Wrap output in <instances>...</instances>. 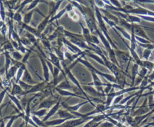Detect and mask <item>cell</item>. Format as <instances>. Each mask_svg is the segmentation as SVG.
I'll list each match as a JSON object with an SVG mask.
<instances>
[{"label": "cell", "instance_id": "obj_46", "mask_svg": "<svg viewBox=\"0 0 154 127\" xmlns=\"http://www.w3.org/2000/svg\"><path fill=\"white\" fill-rule=\"evenodd\" d=\"M13 19L15 21H16L18 22L19 23V24H20L21 22V21H22V16H21V15L20 14V13L16 12V13L14 14Z\"/></svg>", "mask_w": 154, "mask_h": 127}, {"label": "cell", "instance_id": "obj_47", "mask_svg": "<svg viewBox=\"0 0 154 127\" xmlns=\"http://www.w3.org/2000/svg\"><path fill=\"white\" fill-rule=\"evenodd\" d=\"M90 43H94L95 45H99V43H100V42H99V39H98V37H97L96 36H93V35H92V36H91Z\"/></svg>", "mask_w": 154, "mask_h": 127}, {"label": "cell", "instance_id": "obj_31", "mask_svg": "<svg viewBox=\"0 0 154 127\" xmlns=\"http://www.w3.org/2000/svg\"><path fill=\"white\" fill-rule=\"evenodd\" d=\"M18 83L19 84V86H21V88H22V89L23 90H25V91L27 92L29 90H30L33 88L32 85L28 84L24 82L23 81H22V80H19Z\"/></svg>", "mask_w": 154, "mask_h": 127}, {"label": "cell", "instance_id": "obj_40", "mask_svg": "<svg viewBox=\"0 0 154 127\" xmlns=\"http://www.w3.org/2000/svg\"><path fill=\"white\" fill-rule=\"evenodd\" d=\"M95 3L97 7L103 9L105 7V3L103 0H95Z\"/></svg>", "mask_w": 154, "mask_h": 127}, {"label": "cell", "instance_id": "obj_17", "mask_svg": "<svg viewBox=\"0 0 154 127\" xmlns=\"http://www.w3.org/2000/svg\"><path fill=\"white\" fill-rule=\"evenodd\" d=\"M46 82H44L42 83L38 84L35 86H33V88L29 90L27 92H25V94H28V93H31V92H39V91H41L42 90H43L45 88V84H46Z\"/></svg>", "mask_w": 154, "mask_h": 127}, {"label": "cell", "instance_id": "obj_22", "mask_svg": "<svg viewBox=\"0 0 154 127\" xmlns=\"http://www.w3.org/2000/svg\"><path fill=\"white\" fill-rule=\"evenodd\" d=\"M13 89L11 92V95H23L24 91L21 88V86L18 85L17 84H13Z\"/></svg>", "mask_w": 154, "mask_h": 127}, {"label": "cell", "instance_id": "obj_12", "mask_svg": "<svg viewBox=\"0 0 154 127\" xmlns=\"http://www.w3.org/2000/svg\"><path fill=\"white\" fill-rule=\"evenodd\" d=\"M58 114L59 115V116L61 119H76L78 117L75 116V115L70 113L69 112L67 111H65V110H60L58 112Z\"/></svg>", "mask_w": 154, "mask_h": 127}, {"label": "cell", "instance_id": "obj_42", "mask_svg": "<svg viewBox=\"0 0 154 127\" xmlns=\"http://www.w3.org/2000/svg\"><path fill=\"white\" fill-rule=\"evenodd\" d=\"M18 0H9V1H7L9 10H12L13 9L15 5H16V3L18 2Z\"/></svg>", "mask_w": 154, "mask_h": 127}, {"label": "cell", "instance_id": "obj_3", "mask_svg": "<svg viewBox=\"0 0 154 127\" xmlns=\"http://www.w3.org/2000/svg\"><path fill=\"white\" fill-rule=\"evenodd\" d=\"M140 89L139 86H134V87H131L130 88H128V89H122L121 90H119L118 92H110L109 94L106 95L107 96V101H105V105L107 107H110L111 104V103L113 101V100L115 99V98L119 95H123L125 93H127V92H131V91H133V90H139Z\"/></svg>", "mask_w": 154, "mask_h": 127}, {"label": "cell", "instance_id": "obj_52", "mask_svg": "<svg viewBox=\"0 0 154 127\" xmlns=\"http://www.w3.org/2000/svg\"><path fill=\"white\" fill-rule=\"evenodd\" d=\"M7 90V89H5L4 90H3L1 93H0V105H1V104L2 102V101H3V99L4 98V96L5 95V93H6V92Z\"/></svg>", "mask_w": 154, "mask_h": 127}, {"label": "cell", "instance_id": "obj_1", "mask_svg": "<svg viewBox=\"0 0 154 127\" xmlns=\"http://www.w3.org/2000/svg\"><path fill=\"white\" fill-rule=\"evenodd\" d=\"M95 14H96L97 21H98V22L99 24V26L101 28L102 33L104 34V35L105 36L107 39L108 40V42H110L112 48L113 49H117V47L116 46L115 43L113 42V40L111 39V37L110 36L109 33H108L107 28L105 24V22H104V21L103 19V18H102V15H101V13L100 12V10H99L98 7H95Z\"/></svg>", "mask_w": 154, "mask_h": 127}, {"label": "cell", "instance_id": "obj_45", "mask_svg": "<svg viewBox=\"0 0 154 127\" xmlns=\"http://www.w3.org/2000/svg\"><path fill=\"white\" fill-rule=\"evenodd\" d=\"M47 110V109H42V110H39V111L33 112V113L34 114L36 115V116H43V115L46 114Z\"/></svg>", "mask_w": 154, "mask_h": 127}, {"label": "cell", "instance_id": "obj_54", "mask_svg": "<svg viewBox=\"0 0 154 127\" xmlns=\"http://www.w3.org/2000/svg\"><path fill=\"white\" fill-rule=\"evenodd\" d=\"M149 126H152L154 127V122H151V123H149V124H148L147 125H146V126H144V127H148Z\"/></svg>", "mask_w": 154, "mask_h": 127}, {"label": "cell", "instance_id": "obj_41", "mask_svg": "<svg viewBox=\"0 0 154 127\" xmlns=\"http://www.w3.org/2000/svg\"><path fill=\"white\" fill-rule=\"evenodd\" d=\"M12 56H13V58L14 59H15L16 61H19V60H21L22 58V55L19 53H18V52H17V51L12 52Z\"/></svg>", "mask_w": 154, "mask_h": 127}, {"label": "cell", "instance_id": "obj_36", "mask_svg": "<svg viewBox=\"0 0 154 127\" xmlns=\"http://www.w3.org/2000/svg\"><path fill=\"white\" fill-rule=\"evenodd\" d=\"M57 88L63 89V90H65V89H69L71 88V86H70L69 83H68L67 80H66L65 82H63L62 83H61Z\"/></svg>", "mask_w": 154, "mask_h": 127}, {"label": "cell", "instance_id": "obj_37", "mask_svg": "<svg viewBox=\"0 0 154 127\" xmlns=\"http://www.w3.org/2000/svg\"><path fill=\"white\" fill-rule=\"evenodd\" d=\"M32 119L33 120L34 122H35L36 124L39 125V126H43V127H46L47 126L46 124H44V122H43V121L40 120L39 119V118H37L36 116H35V115L32 116Z\"/></svg>", "mask_w": 154, "mask_h": 127}, {"label": "cell", "instance_id": "obj_11", "mask_svg": "<svg viewBox=\"0 0 154 127\" xmlns=\"http://www.w3.org/2000/svg\"><path fill=\"white\" fill-rule=\"evenodd\" d=\"M60 100H59V101L57 102V103L56 104H55L53 108H51V110L49 112V113L47 114V115L46 116H45V118L43 119V122H45V121H46L47 120H48L51 116H53V115L58 111V110L60 107Z\"/></svg>", "mask_w": 154, "mask_h": 127}, {"label": "cell", "instance_id": "obj_21", "mask_svg": "<svg viewBox=\"0 0 154 127\" xmlns=\"http://www.w3.org/2000/svg\"><path fill=\"white\" fill-rule=\"evenodd\" d=\"M25 69L26 68L23 63H22V65L18 68V71H17V72H16V83H18L20 79L22 78V76H23V74L25 72Z\"/></svg>", "mask_w": 154, "mask_h": 127}, {"label": "cell", "instance_id": "obj_26", "mask_svg": "<svg viewBox=\"0 0 154 127\" xmlns=\"http://www.w3.org/2000/svg\"><path fill=\"white\" fill-rule=\"evenodd\" d=\"M143 65L148 71H152L154 69V63L149 60H143Z\"/></svg>", "mask_w": 154, "mask_h": 127}, {"label": "cell", "instance_id": "obj_30", "mask_svg": "<svg viewBox=\"0 0 154 127\" xmlns=\"http://www.w3.org/2000/svg\"><path fill=\"white\" fill-rule=\"evenodd\" d=\"M9 98L11 99V100L13 101V102L15 104V105L17 106V107H18L20 110L21 112H23V110H22V106H21V104H20V102L18 100V98H17L16 97H15L14 95H9V94H7Z\"/></svg>", "mask_w": 154, "mask_h": 127}, {"label": "cell", "instance_id": "obj_44", "mask_svg": "<svg viewBox=\"0 0 154 127\" xmlns=\"http://www.w3.org/2000/svg\"><path fill=\"white\" fill-rule=\"evenodd\" d=\"M139 18L143 19L144 20L149 22H154V17L150 16H143V15H139Z\"/></svg>", "mask_w": 154, "mask_h": 127}, {"label": "cell", "instance_id": "obj_13", "mask_svg": "<svg viewBox=\"0 0 154 127\" xmlns=\"http://www.w3.org/2000/svg\"><path fill=\"white\" fill-rule=\"evenodd\" d=\"M41 57V60L42 63V66H43V73H44V77L45 78V82H48L49 80V68L48 65L46 63V61H45L42 57Z\"/></svg>", "mask_w": 154, "mask_h": 127}, {"label": "cell", "instance_id": "obj_5", "mask_svg": "<svg viewBox=\"0 0 154 127\" xmlns=\"http://www.w3.org/2000/svg\"><path fill=\"white\" fill-rule=\"evenodd\" d=\"M147 101V98H146V100L144 101L143 104H142V106L134 112V114L133 115V116H141V115H144L150 112L151 110L149 108V106H148Z\"/></svg>", "mask_w": 154, "mask_h": 127}, {"label": "cell", "instance_id": "obj_16", "mask_svg": "<svg viewBox=\"0 0 154 127\" xmlns=\"http://www.w3.org/2000/svg\"><path fill=\"white\" fill-rule=\"evenodd\" d=\"M24 82L28 84H30V85H32V84H35V82H34L32 78H31V77L30 76V73L28 72V71H27V69H25V72L24 73V75H23V77H22V80Z\"/></svg>", "mask_w": 154, "mask_h": 127}, {"label": "cell", "instance_id": "obj_33", "mask_svg": "<svg viewBox=\"0 0 154 127\" xmlns=\"http://www.w3.org/2000/svg\"><path fill=\"white\" fill-rule=\"evenodd\" d=\"M147 100H148V106H149V108H150L151 110H154V98H153V95H148L147 98Z\"/></svg>", "mask_w": 154, "mask_h": 127}, {"label": "cell", "instance_id": "obj_18", "mask_svg": "<svg viewBox=\"0 0 154 127\" xmlns=\"http://www.w3.org/2000/svg\"><path fill=\"white\" fill-rule=\"evenodd\" d=\"M79 24H80V25H81V27L82 28L83 36H84V37L85 40H86L87 43L90 42L91 36H92V34H90V30L89 29V28H87L84 27L83 26V25L82 24V23L80 22V23H79Z\"/></svg>", "mask_w": 154, "mask_h": 127}, {"label": "cell", "instance_id": "obj_38", "mask_svg": "<svg viewBox=\"0 0 154 127\" xmlns=\"http://www.w3.org/2000/svg\"><path fill=\"white\" fill-rule=\"evenodd\" d=\"M127 120L128 123L133 127H139V125L137 124V123L135 122V121L134 120V119H133L131 116H127Z\"/></svg>", "mask_w": 154, "mask_h": 127}, {"label": "cell", "instance_id": "obj_10", "mask_svg": "<svg viewBox=\"0 0 154 127\" xmlns=\"http://www.w3.org/2000/svg\"><path fill=\"white\" fill-rule=\"evenodd\" d=\"M49 55H50V58H51V62H52L53 64L55 66V67L58 68L60 69V70L61 71V72L63 73V76L65 77L64 72H63V71L62 70V69L61 68V66L60 64V59H59V57L57 56H56L52 51L50 52Z\"/></svg>", "mask_w": 154, "mask_h": 127}, {"label": "cell", "instance_id": "obj_29", "mask_svg": "<svg viewBox=\"0 0 154 127\" xmlns=\"http://www.w3.org/2000/svg\"><path fill=\"white\" fill-rule=\"evenodd\" d=\"M66 11H67L66 8H65L64 9L61 10L60 11H59V12L57 14V15H55V16H53L52 18H51L49 19V23L52 22H53V21H55V20H57V19H60V18H61V17L63 15H64V13L66 12Z\"/></svg>", "mask_w": 154, "mask_h": 127}, {"label": "cell", "instance_id": "obj_2", "mask_svg": "<svg viewBox=\"0 0 154 127\" xmlns=\"http://www.w3.org/2000/svg\"><path fill=\"white\" fill-rule=\"evenodd\" d=\"M81 57L82 56L80 57V58L78 59V61L80 63H83V64L85 67H87L91 72H93L96 73V74L99 75V76H101L102 77H103L104 78L107 79L108 81V82H110V83H113L115 84L117 83V80H116V77H115V76H113V75L108 74H105V73H103V72H101L99 71L98 70H97L96 68H95L92 65H91L89 61H87V60H85L81 59Z\"/></svg>", "mask_w": 154, "mask_h": 127}, {"label": "cell", "instance_id": "obj_39", "mask_svg": "<svg viewBox=\"0 0 154 127\" xmlns=\"http://www.w3.org/2000/svg\"><path fill=\"white\" fill-rule=\"evenodd\" d=\"M147 71H148V70L146 68H145V67H141L140 71L138 74L139 77H140L141 78H144L146 76Z\"/></svg>", "mask_w": 154, "mask_h": 127}, {"label": "cell", "instance_id": "obj_15", "mask_svg": "<svg viewBox=\"0 0 154 127\" xmlns=\"http://www.w3.org/2000/svg\"><path fill=\"white\" fill-rule=\"evenodd\" d=\"M55 90L59 92V94L62 96H75V97H78V98H83V99H85V98H83L81 96H78V95L73 94V93H71L70 92H68L67 90H63L61 89H59L58 88H56Z\"/></svg>", "mask_w": 154, "mask_h": 127}, {"label": "cell", "instance_id": "obj_48", "mask_svg": "<svg viewBox=\"0 0 154 127\" xmlns=\"http://www.w3.org/2000/svg\"><path fill=\"white\" fill-rule=\"evenodd\" d=\"M41 1V0H34V1L31 3V4L30 5L29 7L28 8V10H30L31 9H33L35 8L36 5L38 4V3Z\"/></svg>", "mask_w": 154, "mask_h": 127}, {"label": "cell", "instance_id": "obj_27", "mask_svg": "<svg viewBox=\"0 0 154 127\" xmlns=\"http://www.w3.org/2000/svg\"><path fill=\"white\" fill-rule=\"evenodd\" d=\"M87 55L91 58H92L93 59H94L95 60H96L97 62H98L100 64H101L102 65L105 66V63L104 61L100 56H99L98 55H96V54H93L92 53H89L87 54Z\"/></svg>", "mask_w": 154, "mask_h": 127}, {"label": "cell", "instance_id": "obj_7", "mask_svg": "<svg viewBox=\"0 0 154 127\" xmlns=\"http://www.w3.org/2000/svg\"><path fill=\"white\" fill-rule=\"evenodd\" d=\"M83 88L85 92H87L88 94H89L90 95H92L94 97H102L106 96L105 94L100 93V92H99L98 90L95 89L93 87H92V86H90V85L83 86Z\"/></svg>", "mask_w": 154, "mask_h": 127}, {"label": "cell", "instance_id": "obj_49", "mask_svg": "<svg viewBox=\"0 0 154 127\" xmlns=\"http://www.w3.org/2000/svg\"><path fill=\"white\" fill-rule=\"evenodd\" d=\"M22 115V114H19V115H18V116H13V117L11 118V119H10V120H9V122H8V124H7L6 127H11V126H12L13 122H14L15 119H16V118H19V117H20V116H21Z\"/></svg>", "mask_w": 154, "mask_h": 127}, {"label": "cell", "instance_id": "obj_4", "mask_svg": "<svg viewBox=\"0 0 154 127\" xmlns=\"http://www.w3.org/2000/svg\"><path fill=\"white\" fill-rule=\"evenodd\" d=\"M116 56L117 60L119 62V64L121 67V69H123V67H124L127 64L129 66L130 61L133 59L132 57L129 54L125 53L122 51H120L118 49L115 51Z\"/></svg>", "mask_w": 154, "mask_h": 127}, {"label": "cell", "instance_id": "obj_56", "mask_svg": "<svg viewBox=\"0 0 154 127\" xmlns=\"http://www.w3.org/2000/svg\"><path fill=\"white\" fill-rule=\"evenodd\" d=\"M153 63H154V60H153Z\"/></svg>", "mask_w": 154, "mask_h": 127}, {"label": "cell", "instance_id": "obj_53", "mask_svg": "<svg viewBox=\"0 0 154 127\" xmlns=\"http://www.w3.org/2000/svg\"><path fill=\"white\" fill-rule=\"evenodd\" d=\"M141 27L143 28L144 30H148V31H151L154 32V28H153L148 27H146V26H141Z\"/></svg>", "mask_w": 154, "mask_h": 127}, {"label": "cell", "instance_id": "obj_19", "mask_svg": "<svg viewBox=\"0 0 154 127\" xmlns=\"http://www.w3.org/2000/svg\"><path fill=\"white\" fill-rule=\"evenodd\" d=\"M112 28H113H113H116L117 30H118L119 31L121 32V33L122 34V36L125 39H128L129 40H131V35H130V34H129V33L126 30H125V29L124 28L121 27V26H119V25L116 24L115 27H114Z\"/></svg>", "mask_w": 154, "mask_h": 127}, {"label": "cell", "instance_id": "obj_6", "mask_svg": "<svg viewBox=\"0 0 154 127\" xmlns=\"http://www.w3.org/2000/svg\"><path fill=\"white\" fill-rule=\"evenodd\" d=\"M132 25L133 27L134 33L136 36L144 38L145 39H147V40H149V41L153 42V41H152V40L146 35V33L144 31V29L141 27V26L137 24H132Z\"/></svg>", "mask_w": 154, "mask_h": 127}, {"label": "cell", "instance_id": "obj_24", "mask_svg": "<svg viewBox=\"0 0 154 127\" xmlns=\"http://www.w3.org/2000/svg\"><path fill=\"white\" fill-rule=\"evenodd\" d=\"M69 120L68 119H57L54 120L53 121H50V122H45V124H46L47 126H54V125H59L60 124H62L63 123H64L66 122V120Z\"/></svg>", "mask_w": 154, "mask_h": 127}, {"label": "cell", "instance_id": "obj_14", "mask_svg": "<svg viewBox=\"0 0 154 127\" xmlns=\"http://www.w3.org/2000/svg\"><path fill=\"white\" fill-rule=\"evenodd\" d=\"M52 16H51V14L49 13L48 15V16H47L46 18H45V19L37 27V29L39 30V31L40 33H41L45 30V27H46L47 25L48 24H49V19H50V17H51Z\"/></svg>", "mask_w": 154, "mask_h": 127}, {"label": "cell", "instance_id": "obj_50", "mask_svg": "<svg viewBox=\"0 0 154 127\" xmlns=\"http://www.w3.org/2000/svg\"><path fill=\"white\" fill-rule=\"evenodd\" d=\"M1 28V34H3V36L4 37L5 36V34H6L7 33V26H6V24H4L3 25V26L0 28Z\"/></svg>", "mask_w": 154, "mask_h": 127}, {"label": "cell", "instance_id": "obj_55", "mask_svg": "<svg viewBox=\"0 0 154 127\" xmlns=\"http://www.w3.org/2000/svg\"><path fill=\"white\" fill-rule=\"evenodd\" d=\"M2 21V19H1V16H0V21Z\"/></svg>", "mask_w": 154, "mask_h": 127}, {"label": "cell", "instance_id": "obj_20", "mask_svg": "<svg viewBox=\"0 0 154 127\" xmlns=\"http://www.w3.org/2000/svg\"><path fill=\"white\" fill-rule=\"evenodd\" d=\"M139 66L136 64L135 63L132 69V84H131V87H134V83H135V80L137 75H138L139 74Z\"/></svg>", "mask_w": 154, "mask_h": 127}, {"label": "cell", "instance_id": "obj_32", "mask_svg": "<svg viewBox=\"0 0 154 127\" xmlns=\"http://www.w3.org/2000/svg\"><path fill=\"white\" fill-rule=\"evenodd\" d=\"M152 50L149 49H145L142 54V58L145 60H148L152 54Z\"/></svg>", "mask_w": 154, "mask_h": 127}, {"label": "cell", "instance_id": "obj_43", "mask_svg": "<svg viewBox=\"0 0 154 127\" xmlns=\"http://www.w3.org/2000/svg\"><path fill=\"white\" fill-rule=\"evenodd\" d=\"M123 99V95H121L116 96L115 99H114V101L113 103V105H116L119 104L121 102V101Z\"/></svg>", "mask_w": 154, "mask_h": 127}, {"label": "cell", "instance_id": "obj_25", "mask_svg": "<svg viewBox=\"0 0 154 127\" xmlns=\"http://www.w3.org/2000/svg\"><path fill=\"white\" fill-rule=\"evenodd\" d=\"M88 102H89V101H85V102H82V103H79V104H78L75 105V106L67 107L66 108L68 110H69L71 112H76V111L78 110V109L79 108H80L82 106L85 104H87Z\"/></svg>", "mask_w": 154, "mask_h": 127}, {"label": "cell", "instance_id": "obj_51", "mask_svg": "<svg viewBox=\"0 0 154 127\" xmlns=\"http://www.w3.org/2000/svg\"><path fill=\"white\" fill-rule=\"evenodd\" d=\"M148 78V81H149V83L152 82H154V69L152 71V72L149 75V76H147Z\"/></svg>", "mask_w": 154, "mask_h": 127}, {"label": "cell", "instance_id": "obj_23", "mask_svg": "<svg viewBox=\"0 0 154 127\" xmlns=\"http://www.w3.org/2000/svg\"><path fill=\"white\" fill-rule=\"evenodd\" d=\"M55 101L53 100H45L43 101L40 104V106L39 107V109L41 108H49L53 106V104H54Z\"/></svg>", "mask_w": 154, "mask_h": 127}, {"label": "cell", "instance_id": "obj_34", "mask_svg": "<svg viewBox=\"0 0 154 127\" xmlns=\"http://www.w3.org/2000/svg\"><path fill=\"white\" fill-rule=\"evenodd\" d=\"M34 12V10H32L31 11H29V12L26 13L24 16V23L25 24H28L29 23L31 19V17L33 15V13Z\"/></svg>", "mask_w": 154, "mask_h": 127}, {"label": "cell", "instance_id": "obj_9", "mask_svg": "<svg viewBox=\"0 0 154 127\" xmlns=\"http://www.w3.org/2000/svg\"><path fill=\"white\" fill-rule=\"evenodd\" d=\"M91 74H92V76L93 83L88 84V85H94L96 88L100 87V86H106L107 85V84H104L101 82V80L98 76V74H96V73L93 72H91Z\"/></svg>", "mask_w": 154, "mask_h": 127}, {"label": "cell", "instance_id": "obj_8", "mask_svg": "<svg viewBox=\"0 0 154 127\" xmlns=\"http://www.w3.org/2000/svg\"><path fill=\"white\" fill-rule=\"evenodd\" d=\"M96 32L97 33V34H98V35L99 36L101 40L102 41V43H103V45H104V46L105 47V48H106V49L107 50V51L108 52L110 49H111L113 48L111 46L110 42H108V40L105 37V36L104 35V34L102 33V32H101L99 30L98 28L96 30Z\"/></svg>", "mask_w": 154, "mask_h": 127}, {"label": "cell", "instance_id": "obj_35", "mask_svg": "<svg viewBox=\"0 0 154 127\" xmlns=\"http://www.w3.org/2000/svg\"><path fill=\"white\" fill-rule=\"evenodd\" d=\"M3 0H0V16L1 17V19L4 22L5 18V11L3 5Z\"/></svg>", "mask_w": 154, "mask_h": 127}, {"label": "cell", "instance_id": "obj_28", "mask_svg": "<svg viewBox=\"0 0 154 127\" xmlns=\"http://www.w3.org/2000/svg\"><path fill=\"white\" fill-rule=\"evenodd\" d=\"M68 16L69 18H71L73 21L78 22L79 21V16L75 13V11L73 10H72L69 11H68Z\"/></svg>", "mask_w": 154, "mask_h": 127}]
</instances>
